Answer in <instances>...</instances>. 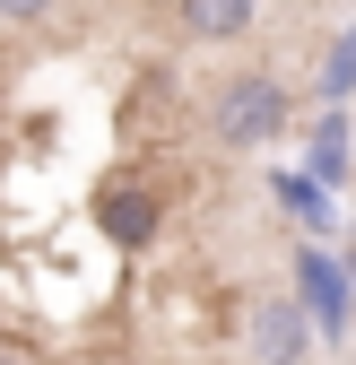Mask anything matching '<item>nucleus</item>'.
<instances>
[{
    "label": "nucleus",
    "instance_id": "nucleus-2",
    "mask_svg": "<svg viewBox=\"0 0 356 365\" xmlns=\"http://www.w3.org/2000/svg\"><path fill=\"white\" fill-rule=\"evenodd\" d=\"M96 226H105V235H113L122 252H148V244H157V200L140 192V182H105Z\"/></svg>",
    "mask_w": 356,
    "mask_h": 365
},
{
    "label": "nucleus",
    "instance_id": "nucleus-5",
    "mask_svg": "<svg viewBox=\"0 0 356 365\" xmlns=\"http://www.w3.org/2000/svg\"><path fill=\"white\" fill-rule=\"evenodd\" d=\"M339 174H356V140L339 113H322L313 122V182H339Z\"/></svg>",
    "mask_w": 356,
    "mask_h": 365
},
{
    "label": "nucleus",
    "instance_id": "nucleus-4",
    "mask_svg": "<svg viewBox=\"0 0 356 365\" xmlns=\"http://www.w3.org/2000/svg\"><path fill=\"white\" fill-rule=\"evenodd\" d=\"M295 279H304V296H313V313L339 331V322H347V287H356V279H347V269H330L322 252H304V261H295Z\"/></svg>",
    "mask_w": 356,
    "mask_h": 365
},
{
    "label": "nucleus",
    "instance_id": "nucleus-6",
    "mask_svg": "<svg viewBox=\"0 0 356 365\" xmlns=\"http://www.w3.org/2000/svg\"><path fill=\"white\" fill-rule=\"evenodd\" d=\"M261 356H270V365H295L304 356V313L295 304H261Z\"/></svg>",
    "mask_w": 356,
    "mask_h": 365
},
{
    "label": "nucleus",
    "instance_id": "nucleus-8",
    "mask_svg": "<svg viewBox=\"0 0 356 365\" xmlns=\"http://www.w3.org/2000/svg\"><path fill=\"white\" fill-rule=\"evenodd\" d=\"M61 9V0H0V18H9V26H35V18H53Z\"/></svg>",
    "mask_w": 356,
    "mask_h": 365
},
{
    "label": "nucleus",
    "instance_id": "nucleus-7",
    "mask_svg": "<svg viewBox=\"0 0 356 365\" xmlns=\"http://www.w3.org/2000/svg\"><path fill=\"white\" fill-rule=\"evenodd\" d=\"M347 78H356V35H339V53H330V78H322V87H330V96H347Z\"/></svg>",
    "mask_w": 356,
    "mask_h": 365
},
{
    "label": "nucleus",
    "instance_id": "nucleus-1",
    "mask_svg": "<svg viewBox=\"0 0 356 365\" xmlns=\"http://www.w3.org/2000/svg\"><path fill=\"white\" fill-rule=\"evenodd\" d=\"M209 130H217V148H270L278 130H287V87H278L270 70H235V78H217Z\"/></svg>",
    "mask_w": 356,
    "mask_h": 365
},
{
    "label": "nucleus",
    "instance_id": "nucleus-3",
    "mask_svg": "<svg viewBox=\"0 0 356 365\" xmlns=\"http://www.w3.org/2000/svg\"><path fill=\"white\" fill-rule=\"evenodd\" d=\"M174 18L192 43H244L261 26V0H174Z\"/></svg>",
    "mask_w": 356,
    "mask_h": 365
},
{
    "label": "nucleus",
    "instance_id": "nucleus-9",
    "mask_svg": "<svg viewBox=\"0 0 356 365\" xmlns=\"http://www.w3.org/2000/svg\"><path fill=\"white\" fill-rule=\"evenodd\" d=\"M0 365H18V356H0Z\"/></svg>",
    "mask_w": 356,
    "mask_h": 365
},
{
    "label": "nucleus",
    "instance_id": "nucleus-10",
    "mask_svg": "<svg viewBox=\"0 0 356 365\" xmlns=\"http://www.w3.org/2000/svg\"><path fill=\"white\" fill-rule=\"evenodd\" d=\"M347 279H356V269H347Z\"/></svg>",
    "mask_w": 356,
    "mask_h": 365
}]
</instances>
